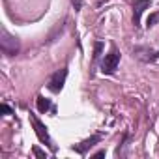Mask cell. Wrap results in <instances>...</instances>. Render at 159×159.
Returning a JSON list of instances; mask_svg holds the SVG:
<instances>
[{
	"label": "cell",
	"mask_w": 159,
	"mask_h": 159,
	"mask_svg": "<svg viewBox=\"0 0 159 159\" xmlns=\"http://www.w3.org/2000/svg\"><path fill=\"white\" fill-rule=\"evenodd\" d=\"M118 64H120V52H118L116 47H112L111 52L105 56V60L101 64V71L103 73H114L118 69Z\"/></svg>",
	"instance_id": "obj_1"
},
{
	"label": "cell",
	"mask_w": 159,
	"mask_h": 159,
	"mask_svg": "<svg viewBox=\"0 0 159 159\" xmlns=\"http://www.w3.org/2000/svg\"><path fill=\"white\" fill-rule=\"evenodd\" d=\"M0 47H2V51H4L6 54L13 56V54H17V51H19V41H17V38L10 36L8 32H2V39H0Z\"/></svg>",
	"instance_id": "obj_2"
},
{
	"label": "cell",
	"mask_w": 159,
	"mask_h": 159,
	"mask_svg": "<svg viewBox=\"0 0 159 159\" xmlns=\"http://www.w3.org/2000/svg\"><path fill=\"white\" fill-rule=\"evenodd\" d=\"M66 77H67V69H60V71H56V73L51 77V81H49V88H51V92L58 94V92L64 88Z\"/></svg>",
	"instance_id": "obj_3"
},
{
	"label": "cell",
	"mask_w": 159,
	"mask_h": 159,
	"mask_svg": "<svg viewBox=\"0 0 159 159\" xmlns=\"http://www.w3.org/2000/svg\"><path fill=\"white\" fill-rule=\"evenodd\" d=\"M30 122H32V125H34V131H36V135H38V139L41 140V142H45V144H49L51 146V139H49V133H47V127L36 118V116H30Z\"/></svg>",
	"instance_id": "obj_4"
},
{
	"label": "cell",
	"mask_w": 159,
	"mask_h": 159,
	"mask_svg": "<svg viewBox=\"0 0 159 159\" xmlns=\"http://www.w3.org/2000/svg\"><path fill=\"white\" fill-rule=\"evenodd\" d=\"M146 8H150V0H135L133 2V25L135 26H139L140 15H142V11Z\"/></svg>",
	"instance_id": "obj_5"
},
{
	"label": "cell",
	"mask_w": 159,
	"mask_h": 159,
	"mask_svg": "<svg viewBox=\"0 0 159 159\" xmlns=\"http://www.w3.org/2000/svg\"><path fill=\"white\" fill-rule=\"evenodd\" d=\"M101 140V135H94V137H90L88 140H84V142H81L79 146H73V150L75 152H79V153H86V150L88 148H92L96 142H99Z\"/></svg>",
	"instance_id": "obj_6"
},
{
	"label": "cell",
	"mask_w": 159,
	"mask_h": 159,
	"mask_svg": "<svg viewBox=\"0 0 159 159\" xmlns=\"http://www.w3.org/2000/svg\"><path fill=\"white\" fill-rule=\"evenodd\" d=\"M36 103H38V111H39V112H47V111L51 109V101H49V99H45L43 96H39Z\"/></svg>",
	"instance_id": "obj_7"
},
{
	"label": "cell",
	"mask_w": 159,
	"mask_h": 159,
	"mask_svg": "<svg viewBox=\"0 0 159 159\" xmlns=\"http://www.w3.org/2000/svg\"><path fill=\"white\" fill-rule=\"evenodd\" d=\"M159 23V11H155V13H152L150 17H148V21H146V26L150 28V26H153V25H157Z\"/></svg>",
	"instance_id": "obj_8"
},
{
	"label": "cell",
	"mask_w": 159,
	"mask_h": 159,
	"mask_svg": "<svg viewBox=\"0 0 159 159\" xmlns=\"http://www.w3.org/2000/svg\"><path fill=\"white\" fill-rule=\"evenodd\" d=\"M101 51H103V43H101V41H98V43L94 45V58H98V56L101 54Z\"/></svg>",
	"instance_id": "obj_9"
},
{
	"label": "cell",
	"mask_w": 159,
	"mask_h": 159,
	"mask_svg": "<svg viewBox=\"0 0 159 159\" xmlns=\"http://www.w3.org/2000/svg\"><path fill=\"white\" fill-rule=\"evenodd\" d=\"M34 153H36L38 157H47V155H45V152H41L39 148H34Z\"/></svg>",
	"instance_id": "obj_10"
},
{
	"label": "cell",
	"mask_w": 159,
	"mask_h": 159,
	"mask_svg": "<svg viewBox=\"0 0 159 159\" xmlns=\"http://www.w3.org/2000/svg\"><path fill=\"white\" fill-rule=\"evenodd\" d=\"M2 112H4V114H11V109H10L8 105H2Z\"/></svg>",
	"instance_id": "obj_11"
},
{
	"label": "cell",
	"mask_w": 159,
	"mask_h": 159,
	"mask_svg": "<svg viewBox=\"0 0 159 159\" xmlns=\"http://www.w3.org/2000/svg\"><path fill=\"white\" fill-rule=\"evenodd\" d=\"M94 157H105V152H98V153H96Z\"/></svg>",
	"instance_id": "obj_12"
}]
</instances>
